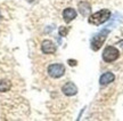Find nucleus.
<instances>
[{
  "mask_svg": "<svg viewBox=\"0 0 123 121\" xmlns=\"http://www.w3.org/2000/svg\"><path fill=\"white\" fill-rule=\"evenodd\" d=\"M68 64H70L71 66H75L76 65V61H74V59H68Z\"/></svg>",
  "mask_w": 123,
  "mask_h": 121,
  "instance_id": "nucleus-12",
  "label": "nucleus"
},
{
  "mask_svg": "<svg viewBox=\"0 0 123 121\" xmlns=\"http://www.w3.org/2000/svg\"><path fill=\"white\" fill-rule=\"evenodd\" d=\"M79 12L81 13L82 16L88 17L91 13V6L87 1H81V2H79Z\"/></svg>",
  "mask_w": 123,
  "mask_h": 121,
  "instance_id": "nucleus-7",
  "label": "nucleus"
},
{
  "mask_svg": "<svg viewBox=\"0 0 123 121\" xmlns=\"http://www.w3.org/2000/svg\"><path fill=\"white\" fill-rule=\"evenodd\" d=\"M67 31H68V29L67 27H64V26H61L59 27V34L63 37H65L67 34Z\"/></svg>",
  "mask_w": 123,
  "mask_h": 121,
  "instance_id": "nucleus-11",
  "label": "nucleus"
},
{
  "mask_svg": "<svg viewBox=\"0 0 123 121\" xmlns=\"http://www.w3.org/2000/svg\"><path fill=\"white\" fill-rule=\"evenodd\" d=\"M120 56V51L119 49H116L113 46H107L104 51H103V59L106 63H112L116 61Z\"/></svg>",
  "mask_w": 123,
  "mask_h": 121,
  "instance_id": "nucleus-3",
  "label": "nucleus"
},
{
  "mask_svg": "<svg viewBox=\"0 0 123 121\" xmlns=\"http://www.w3.org/2000/svg\"><path fill=\"white\" fill-rule=\"evenodd\" d=\"M114 79H115V76L112 72H106V73H104V74L100 76L99 82H100L101 86H106V85H110L111 82H113Z\"/></svg>",
  "mask_w": 123,
  "mask_h": 121,
  "instance_id": "nucleus-9",
  "label": "nucleus"
},
{
  "mask_svg": "<svg viewBox=\"0 0 123 121\" xmlns=\"http://www.w3.org/2000/svg\"><path fill=\"white\" fill-rule=\"evenodd\" d=\"M111 18V12L108 9H101L97 13L92 14L89 17V23L93 24V25H100L106 21H108Z\"/></svg>",
  "mask_w": 123,
  "mask_h": 121,
  "instance_id": "nucleus-1",
  "label": "nucleus"
},
{
  "mask_svg": "<svg viewBox=\"0 0 123 121\" xmlns=\"http://www.w3.org/2000/svg\"><path fill=\"white\" fill-rule=\"evenodd\" d=\"M108 33H110V30H108V29H104V30H101L100 32H98L96 36L92 38V40H91V48H92V50L97 51V50L100 49L101 46L104 45L105 40L107 39Z\"/></svg>",
  "mask_w": 123,
  "mask_h": 121,
  "instance_id": "nucleus-2",
  "label": "nucleus"
},
{
  "mask_svg": "<svg viewBox=\"0 0 123 121\" xmlns=\"http://www.w3.org/2000/svg\"><path fill=\"white\" fill-rule=\"evenodd\" d=\"M62 91H63V94L66 95V96H74V95H76V93H78V87H76L73 82H66L65 85L63 86Z\"/></svg>",
  "mask_w": 123,
  "mask_h": 121,
  "instance_id": "nucleus-5",
  "label": "nucleus"
},
{
  "mask_svg": "<svg viewBox=\"0 0 123 121\" xmlns=\"http://www.w3.org/2000/svg\"><path fill=\"white\" fill-rule=\"evenodd\" d=\"M65 73V66L63 64H51L48 66V74L51 78H61Z\"/></svg>",
  "mask_w": 123,
  "mask_h": 121,
  "instance_id": "nucleus-4",
  "label": "nucleus"
},
{
  "mask_svg": "<svg viewBox=\"0 0 123 121\" xmlns=\"http://www.w3.org/2000/svg\"><path fill=\"white\" fill-rule=\"evenodd\" d=\"M12 88V82L9 80H0V91L6 93Z\"/></svg>",
  "mask_w": 123,
  "mask_h": 121,
  "instance_id": "nucleus-10",
  "label": "nucleus"
},
{
  "mask_svg": "<svg viewBox=\"0 0 123 121\" xmlns=\"http://www.w3.org/2000/svg\"><path fill=\"white\" fill-rule=\"evenodd\" d=\"M0 19H1V14H0Z\"/></svg>",
  "mask_w": 123,
  "mask_h": 121,
  "instance_id": "nucleus-13",
  "label": "nucleus"
},
{
  "mask_svg": "<svg viewBox=\"0 0 123 121\" xmlns=\"http://www.w3.org/2000/svg\"><path fill=\"white\" fill-rule=\"evenodd\" d=\"M41 50L43 54H54L56 51V45L50 40H44L41 44Z\"/></svg>",
  "mask_w": 123,
  "mask_h": 121,
  "instance_id": "nucleus-6",
  "label": "nucleus"
},
{
  "mask_svg": "<svg viewBox=\"0 0 123 121\" xmlns=\"http://www.w3.org/2000/svg\"><path fill=\"white\" fill-rule=\"evenodd\" d=\"M75 17H76V12H75L73 8L64 9V12H63V18H64V21H65L66 23L72 22Z\"/></svg>",
  "mask_w": 123,
  "mask_h": 121,
  "instance_id": "nucleus-8",
  "label": "nucleus"
}]
</instances>
